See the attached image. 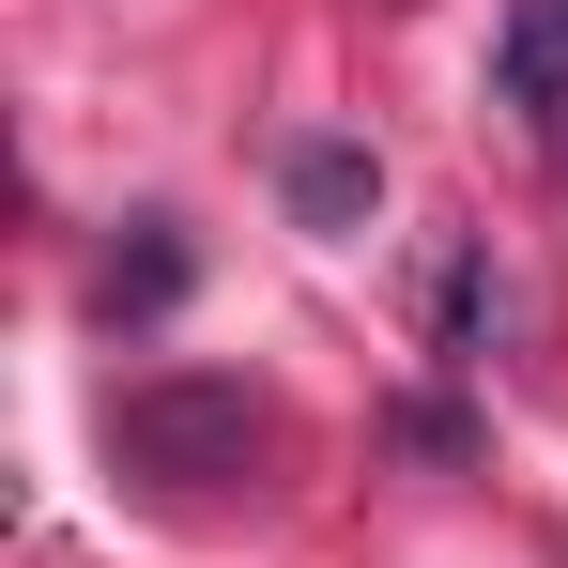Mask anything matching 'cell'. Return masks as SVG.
Returning a JSON list of instances; mask_svg holds the SVG:
<instances>
[{"label": "cell", "instance_id": "2", "mask_svg": "<svg viewBox=\"0 0 568 568\" xmlns=\"http://www.w3.org/2000/svg\"><path fill=\"white\" fill-rule=\"evenodd\" d=\"M491 108H523L538 139H568V0H507V31H491Z\"/></svg>", "mask_w": 568, "mask_h": 568}, {"label": "cell", "instance_id": "3", "mask_svg": "<svg viewBox=\"0 0 568 568\" xmlns=\"http://www.w3.org/2000/svg\"><path fill=\"white\" fill-rule=\"evenodd\" d=\"M277 200H292V231H369L384 154L369 139H277Z\"/></svg>", "mask_w": 568, "mask_h": 568}, {"label": "cell", "instance_id": "1", "mask_svg": "<svg viewBox=\"0 0 568 568\" xmlns=\"http://www.w3.org/2000/svg\"><path fill=\"white\" fill-rule=\"evenodd\" d=\"M262 446H277V399L246 369H154V384L108 399V462L154 476V491H215V476H246Z\"/></svg>", "mask_w": 568, "mask_h": 568}, {"label": "cell", "instance_id": "4", "mask_svg": "<svg viewBox=\"0 0 568 568\" xmlns=\"http://www.w3.org/2000/svg\"><path fill=\"white\" fill-rule=\"evenodd\" d=\"M185 231H170V215H139V246H123V262H108V323H170V307H185Z\"/></svg>", "mask_w": 568, "mask_h": 568}]
</instances>
